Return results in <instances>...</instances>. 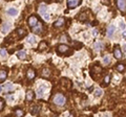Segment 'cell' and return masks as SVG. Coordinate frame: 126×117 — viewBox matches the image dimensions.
Returning <instances> with one entry per match:
<instances>
[{
  "label": "cell",
  "instance_id": "obj_1",
  "mask_svg": "<svg viewBox=\"0 0 126 117\" xmlns=\"http://www.w3.org/2000/svg\"><path fill=\"white\" fill-rule=\"evenodd\" d=\"M53 101H54V104L55 105L59 106V107H62V106H64L65 104H66V97H65L63 94L58 93V94H56V95L54 96Z\"/></svg>",
  "mask_w": 126,
  "mask_h": 117
},
{
  "label": "cell",
  "instance_id": "obj_2",
  "mask_svg": "<svg viewBox=\"0 0 126 117\" xmlns=\"http://www.w3.org/2000/svg\"><path fill=\"white\" fill-rule=\"evenodd\" d=\"M57 51H58L59 55H63V53H66L67 51H70V48L65 44H60L57 48Z\"/></svg>",
  "mask_w": 126,
  "mask_h": 117
},
{
  "label": "cell",
  "instance_id": "obj_3",
  "mask_svg": "<svg viewBox=\"0 0 126 117\" xmlns=\"http://www.w3.org/2000/svg\"><path fill=\"white\" fill-rule=\"evenodd\" d=\"M82 3L81 0H68L67 1V7L68 8H75L77 6H79Z\"/></svg>",
  "mask_w": 126,
  "mask_h": 117
},
{
  "label": "cell",
  "instance_id": "obj_4",
  "mask_svg": "<svg viewBox=\"0 0 126 117\" xmlns=\"http://www.w3.org/2000/svg\"><path fill=\"white\" fill-rule=\"evenodd\" d=\"M113 56L116 59H121L122 58V50H121V48H120V46L118 44H116L113 46Z\"/></svg>",
  "mask_w": 126,
  "mask_h": 117
},
{
  "label": "cell",
  "instance_id": "obj_5",
  "mask_svg": "<svg viewBox=\"0 0 126 117\" xmlns=\"http://www.w3.org/2000/svg\"><path fill=\"white\" fill-rule=\"evenodd\" d=\"M40 10H39V13H40V15L41 16H43L44 17V19H46V20H50V15L47 14V11H46V6H45L44 4H42V5H40Z\"/></svg>",
  "mask_w": 126,
  "mask_h": 117
},
{
  "label": "cell",
  "instance_id": "obj_6",
  "mask_svg": "<svg viewBox=\"0 0 126 117\" xmlns=\"http://www.w3.org/2000/svg\"><path fill=\"white\" fill-rule=\"evenodd\" d=\"M27 23H28V25H30L31 28H33L37 23H38V18H37V16L32 15L27 20Z\"/></svg>",
  "mask_w": 126,
  "mask_h": 117
},
{
  "label": "cell",
  "instance_id": "obj_7",
  "mask_svg": "<svg viewBox=\"0 0 126 117\" xmlns=\"http://www.w3.org/2000/svg\"><path fill=\"white\" fill-rule=\"evenodd\" d=\"M26 76H27V78L30 79V81H33V79L35 78L36 72H35V70H34L32 67H30V68L27 69V71H26Z\"/></svg>",
  "mask_w": 126,
  "mask_h": 117
},
{
  "label": "cell",
  "instance_id": "obj_8",
  "mask_svg": "<svg viewBox=\"0 0 126 117\" xmlns=\"http://www.w3.org/2000/svg\"><path fill=\"white\" fill-rule=\"evenodd\" d=\"M117 5H118L119 10L124 14L125 13V8H126V2L124 1V0H118V1H117Z\"/></svg>",
  "mask_w": 126,
  "mask_h": 117
},
{
  "label": "cell",
  "instance_id": "obj_9",
  "mask_svg": "<svg viewBox=\"0 0 126 117\" xmlns=\"http://www.w3.org/2000/svg\"><path fill=\"white\" fill-rule=\"evenodd\" d=\"M76 18L79 20V21H81V22H83V21H85L87 18H88V15H87V13L85 12V11H83V12H81L80 14H78V15L76 16Z\"/></svg>",
  "mask_w": 126,
  "mask_h": 117
},
{
  "label": "cell",
  "instance_id": "obj_10",
  "mask_svg": "<svg viewBox=\"0 0 126 117\" xmlns=\"http://www.w3.org/2000/svg\"><path fill=\"white\" fill-rule=\"evenodd\" d=\"M64 24H65V19L63 18V17H60V18L57 20V21L54 22L53 26H54V27H61V26H63Z\"/></svg>",
  "mask_w": 126,
  "mask_h": 117
},
{
  "label": "cell",
  "instance_id": "obj_11",
  "mask_svg": "<svg viewBox=\"0 0 126 117\" xmlns=\"http://www.w3.org/2000/svg\"><path fill=\"white\" fill-rule=\"evenodd\" d=\"M42 28H43V26H42V23L38 21V23H37L35 26L32 28V30H33L35 33H40L42 31Z\"/></svg>",
  "mask_w": 126,
  "mask_h": 117
},
{
  "label": "cell",
  "instance_id": "obj_12",
  "mask_svg": "<svg viewBox=\"0 0 126 117\" xmlns=\"http://www.w3.org/2000/svg\"><path fill=\"white\" fill-rule=\"evenodd\" d=\"M45 90H46V86H45V85H41V86L38 88V90H37V95H38V97H42V96L44 95Z\"/></svg>",
  "mask_w": 126,
  "mask_h": 117
},
{
  "label": "cell",
  "instance_id": "obj_13",
  "mask_svg": "<svg viewBox=\"0 0 126 117\" xmlns=\"http://www.w3.org/2000/svg\"><path fill=\"white\" fill-rule=\"evenodd\" d=\"M25 98H26L27 101H32L34 98H35V93H34L33 90H27L26 91V95H25Z\"/></svg>",
  "mask_w": 126,
  "mask_h": 117
},
{
  "label": "cell",
  "instance_id": "obj_14",
  "mask_svg": "<svg viewBox=\"0 0 126 117\" xmlns=\"http://www.w3.org/2000/svg\"><path fill=\"white\" fill-rule=\"evenodd\" d=\"M16 33H17V35H18L19 39H23L24 37L26 36V30H25L24 28H17Z\"/></svg>",
  "mask_w": 126,
  "mask_h": 117
},
{
  "label": "cell",
  "instance_id": "obj_15",
  "mask_svg": "<svg viewBox=\"0 0 126 117\" xmlns=\"http://www.w3.org/2000/svg\"><path fill=\"white\" fill-rule=\"evenodd\" d=\"M102 70H103V69H102V67L100 66L98 63H97V64H94V66L91 67V69H90V73H91V72H94V71H96L97 73H101V72H102Z\"/></svg>",
  "mask_w": 126,
  "mask_h": 117
},
{
  "label": "cell",
  "instance_id": "obj_16",
  "mask_svg": "<svg viewBox=\"0 0 126 117\" xmlns=\"http://www.w3.org/2000/svg\"><path fill=\"white\" fill-rule=\"evenodd\" d=\"M47 48V42H45V41H41L39 43V45H38V51H43V50H45Z\"/></svg>",
  "mask_w": 126,
  "mask_h": 117
},
{
  "label": "cell",
  "instance_id": "obj_17",
  "mask_svg": "<svg viewBox=\"0 0 126 117\" xmlns=\"http://www.w3.org/2000/svg\"><path fill=\"white\" fill-rule=\"evenodd\" d=\"M116 31V27H114V25H109L107 28V36L108 38H111L113 35V33Z\"/></svg>",
  "mask_w": 126,
  "mask_h": 117
},
{
  "label": "cell",
  "instance_id": "obj_18",
  "mask_svg": "<svg viewBox=\"0 0 126 117\" xmlns=\"http://www.w3.org/2000/svg\"><path fill=\"white\" fill-rule=\"evenodd\" d=\"M7 78V71L6 70H0V83L4 82Z\"/></svg>",
  "mask_w": 126,
  "mask_h": 117
},
{
  "label": "cell",
  "instance_id": "obj_19",
  "mask_svg": "<svg viewBox=\"0 0 126 117\" xmlns=\"http://www.w3.org/2000/svg\"><path fill=\"white\" fill-rule=\"evenodd\" d=\"M24 116V111L22 109H19L17 108L15 109V117H23Z\"/></svg>",
  "mask_w": 126,
  "mask_h": 117
},
{
  "label": "cell",
  "instance_id": "obj_20",
  "mask_svg": "<svg viewBox=\"0 0 126 117\" xmlns=\"http://www.w3.org/2000/svg\"><path fill=\"white\" fill-rule=\"evenodd\" d=\"M50 75V68L44 67L43 69H42V76H43V78H48Z\"/></svg>",
  "mask_w": 126,
  "mask_h": 117
},
{
  "label": "cell",
  "instance_id": "obj_21",
  "mask_svg": "<svg viewBox=\"0 0 126 117\" xmlns=\"http://www.w3.org/2000/svg\"><path fill=\"white\" fill-rule=\"evenodd\" d=\"M7 14L10 16H17L18 15V11H17L16 8H14V7H11V8H8L7 10Z\"/></svg>",
  "mask_w": 126,
  "mask_h": 117
},
{
  "label": "cell",
  "instance_id": "obj_22",
  "mask_svg": "<svg viewBox=\"0 0 126 117\" xmlns=\"http://www.w3.org/2000/svg\"><path fill=\"white\" fill-rule=\"evenodd\" d=\"M17 56H18V59H20V60H24L26 58V52L23 50H20V51H18V53H17Z\"/></svg>",
  "mask_w": 126,
  "mask_h": 117
},
{
  "label": "cell",
  "instance_id": "obj_23",
  "mask_svg": "<svg viewBox=\"0 0 126 117\" xmlns=\"http://www.w3.org/2000/svg\"><path fill=\"white\" fill-rule=\"evenodd\" d=\"M3 89H4V91H5V92H11V91H13V89H14V87H13V85L11 84V83H8V84H6V85H4Z\"/></svg>",
  "mask_w": 126,
  "mask_h": 117
},
{
  "label": "cell",
  "instance_id": "obj_24",
  "mask_svg": "<svg viewBox=\"0 0 126 117\" xmlns=\"http://www.w3.org/2000/svg\"><path fill=\"white\" fill-rule=\"evenodd\" d=\"M39 109H40L39 106H34V107L31 109V113H32V115H37V114L39 113Z\"/></svg>",
  "mask_w": 126,
  "mask_h": 117
},
{
  "label": "cell",
  "instance_id": "obj_25",
  "mask_svg": "<svg viewBox=\"0 0 126 117\" xmlns=\"http://www.w3.org/2000/svg\"><path fill=\"white\" fill-rule=\"evenodd\" d=\"M94 48H96L97 51H101L103 48H104V45H103L101 42H97V43L94 44Z\"/></svg>",
  "mask_w": 126,
  "mask_h": 117
},
{
  "label": "cell",
  "instance_id": "obj_26",
  "mask_svg": "<svg viewBox=\"0 0 126 117\" xmlns=\"http://www.w3.org/2000/svg\"><path fill=\"white\" fill-rule=\"evenodd\" d=\"M116 68H117V70H118L119 72H124L125 71V65L124 64H118Z\"/></svg>",
  "mask_w": 126,
  "mask_h": 117
},
{
  "label": "cell",
  "instance_id": "obj_27",
  "mask_svg": "<svg viewBox=\"0 0 126 117\" xmlns=\"http://www.w3.org/2000/svg\"><path fill=\"white\" fill-rule=\"evenodd\" d=\"M68 40H69V39H68L67 35H62L61 38H60V42H61V43H66Z\"/></svg>",
  "mask_w": 126,
  "mask_h": 117
},
{
  "label": "cell",
  "instance_id": "obj_28",
  "mask_svg": "<svg viewBox=\"0 0 126 117\" xmlns=\"http://www.w3.org/2000/svg\"><path fill=\"white\" fill-rule=\"evenodd\" d=\"M10 23H5L4 25H3V27H2V31H3V33H7L8 31V29H10Z\"/></svg>",
  "mask_w": 126,
  "mask_h": 117
},
{
  "label": "cell",
  "instance_id": "obj_29",
  "mask_svg": "<svg viewBox=\"0 0 126 117\" xmlns=\"http://www.w3.org/2000/svg\"><path fill=\"white\" fill-rule=\"evenodd\" d=\"M109 82H110V75L108 74V75H105V78H104V86H107L108 84H109Z\"/></svg>",
  "mask_w": 126,
  "mask_h": 117
},
{
  "label": "cell",
  "instance_id": "obj_30",
  "mask_svg": "<svg viewBox=\"0 0 126 117\" xmlns=\"http://www.w3.org/2000/svg\"><path fill=\"white\" fill-rule=\"evenodd\" d=\"M103 62H104V64L105 65H108L110 63V58L108 56H105L104 58H103Z\"/></svg>",
  "mask_w": 126,
  "mask_h": 117
},
{
  "label": "cell",
  "instance_id": "obj_31",
  "mask_svg": "<svg viewBox=\"0 0 126 117\" xmlns=\"http://www.w3.org/2000/svg\"><path fill=\"white\" fill-rule=\"evenodd\" d=\"M4 106H5V102H4V100H3L2 98H0V112H1V111L3 110Z\"/></svg>",
  "mask_w": 126,
  "mask_h": 117
},
{
  "label": "cell",
  "instance_id": "obj_32",
  "mask_svg": "<svg viewBox=\"0 0 126 117\" xmlns=\"http://www.w3.org/2000/svg\"><path fill=\"white\" fill-rule=\"evenodd\" d=\"M94 95L98 96V97H99V96H101L102 95V90L101 89H97L96 91H94Z\"/></svg>",
  "mask_w": 126,
  "mask_h": 117
},
{
  "label": "cell",
  "instance_id": "obj_33",
  "mask_svg": "<svg viewBox=\"0 0 126 117\" xmlns=\"http://www.w3.org/2000/svg\"><path fill=\"white\" fill-rule=\"evenodd\" d=\"M0 55H1V56H4V58H5V56H7V52H6V50L2 48V49L0 50Z\"/></svg>",
  "mask_w": 126,
  "mask_h": 117
},
{
  "label": "cell",
  "instance_id": "obj_34",
  "mask_svg": "<svg viewBox=\"0 0 126 117\" xmlns=\"http://www.w3.org/2000/svg\"><path fill=\"white\" fill-rule=\"evenodd\" d=\"M36 42V39L34 38V37H30L28 38V43H31V44H34Z\"/></svg>",
  "mask_w": 126,
  "mask_h": 117
},
{
  "label": "cell",
  "instance_id": "obj_35",
  "mask_svg": "<svg viewBox=\"0 0 126 117\" xmlns=\"http://www.w3.org/2000/svg\"><path fill=\"white\" fill-rule=\"evenodd\" d=\"M120 25H121V28H123V29L125 28V24H124V22H121V23H120Z\"/></svg>",
  "mask_w": 126,
  "mask_h": 117
},
{
  "label": "cell",
  "instance_id": "obj_36",
  "mask_svg": "<svg viewBox=\"0 0 126 117\" xmlns=\"http://www.w3.org/2000/svg\"><path fill=\"white\" fill-rule=\"evenodd\" d=\"M102 4H105V5H109V2H108V1H102Z\"/></svg>",
  "mask_w": 126,
  "mask_h": 117
},
{
  "label": "cell",
  "instance_id": "obj_37",
  "mask_svg": "<svg viewBox=\"0 0 126 117\" xmlns=\"http://www.w3.org/2000/svg\"><path fill=\"white\" fill-rule=\"evenodd\" d=\"M94 36H97V33H98V30H96V29H94Z\"/></svg>",
  "mask_w": 126,
  "mask_h": 117
},
{
  "label": "cell",
  "instance_id": "obj_38",
  "mask_svg": "<svg viewBox=\"0 0 126 117\" xmlns=\"http://www.w3.org/2000/svg\"><path fill=\"white\" fill-rule=\"evenodd\" d=\"M1 91H2V87L0 86V92H1Z\"/></svg>",
  "mask_w": 126,
  "mask_h": 117
},
{
  "label": "cell",
  "instance_id": "obj_39",
  "mask_svg": "<svg viewBox=\"0 0 126 117\" xmlns=\"http://www.w3.org/2000/svg\"><path fill=\"white\" fill-rule=\"evenodd\" d=\"M69 117H74V115H70V116H69Z\"/></svg>",
  "mask_w": 126,
  "mask_h": 117
}]
</instances>
